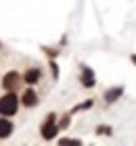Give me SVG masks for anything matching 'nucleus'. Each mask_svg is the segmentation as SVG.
Returning a JSON list of instances; mask_svg holds the SVG:
<instances>
[{
	"instance_id": "f03ea898",
	"label": "nucleus",
	"mask_w": 136,
	"mask_h": 146,
	"mask_svg": "<svg viewBox=\"0 0 136 146\" xmlns=\"http://www.w3.org/2000/svg\"><path fill=\"white\" fill-rule=\"evenodd\" d=\"M42 136L46 138V140H50V138L57 136V123H54L52 119H48V121L44 123V127H42Z\"/></svg>"
},
{
	"instance_id": "20e7f679",
	"label": "nucleus",
	"mask_w": 136,
	"mask_h": 146,
	"mask_svg": "<svg viewBox=\"0 0 136 146\" xmlns=\"http://www.w3.org/2000/svg\"><path fill=\"white\" fill-rule=\"evenodd\" d=\"M36 102H38L36 92H33V90H25V94H23V104H25V107H36Z\"/></svg>"
},
{
	"instance_id": "39448f33",
	"label": "nucleus",
	"mask_w": 136,
	"mask_h": 146,
	"mask_svg": "<svg viewBox=\"0 0 136 146\" xmlns=\"http://www.w3.org/2000/svg\"><path fill=\"white\" fill-rule=\"evenodd\" d=\"M11 131H13L11 121H6V119H0V138H6Z\"/></svg>"
},
{
	"instance_id": "f257e3e1",
	"label": "nucleus",
	"mask_w": 136,
	"mask_h": 146,
	"mask_svg": "<svg viewBox=\"0 0 136 146\" xmlns=\"http://www.w3.org/2000/svg\"><path fill=\"white\" fill-rule=\"evenodd\" d=\"M15 113H17V96L15 94H6L0 98V115L11 117Z\"/></svg>"
},
{
	"instance_id": "1a4fd4ad",
	"label": "nucleus",
	"mask_w": 136,
	"mask_h": 146,
	"mask_svg": "<svg viewBox=\"0 0 136 146\" xmlns=\"http://www.w3.org/2000/svg\"><path fill=\"white\" fill-rule=\"evenodd\" d=\"M61 144H67V146H69V144H80V140H61Z\"/></svg>"
},
{
	"instance_id": "7ed1b4c3",
	"label": "nucleus",
	"mask_w": 136,
	"mask_h": 146,
	"mask_svg": "<svg viewBox=\"0 0 136 146\" xmlns=\"http://www.w3.org/2000/svg\"><path fill=\"white\" fill-rule=\"evenodd\" d=\"M17 84H19V75L15 71H11L9 75H4V79H2V86H4V88H9V90L17 88Z\"/></svg>"
},
{
	"instance_id": "0eeeda50",
	"label": "nucleus",
	"mask_w": 136,
	"mask_h": 146,
	"mask_svg": "<svg viewBox=\"0 0 136 146\" xmlns=\"http://www.w3.org/2000/svg\"><path fill=\"white\" fill-rule=\"evenodd\" d=\"M82 84L88 86V88H90V86L94 84V77H92V71H90V69H84V75H82Z\"/></svg>"
},
{
	"instance_id": "423d86ee",
	"label": "nucleus",
	"mask_w": 136,
	"mask_h": 146,
	"mask_svg": "<svg viewBox=\"0 0 136 146\" xmlns=\"http://www.w3.org/2000/svg\"><path fill=\"white\" fill-rule=\"evenodd\" d=\"M38 79H40V71L38 69H29V71L25 73V82L27 84H36Z\"/></svg>"
},
{
	"instance_id": "6e6552de",
	"label": "nucleus",
	"mask_w": 136,
	"mask_h": 146,
	"mask_svg": "<svg viewBox=\"0 0 136 146\" xmlns=\"http://www.w3.org/2000/svg\"><path fill=\"white\" fill-rule=\"evenodd\" d=\"M119 94H121V88H115V90H111V92H107V94H105V100L107 102H113Z\"/></svg>"
}]
</instances>
